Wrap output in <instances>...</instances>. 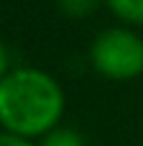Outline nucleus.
<instances>
[{
	"label": "nucleus",
	"mask_w": 143,
	"mask_h": 146,
	"mask_svg": "<svg viewBox=\"0 0 143 146\" xmlns=\"http://www.w3.org/2000/svg\"><path fill=\"white\" fill-rule=\"evenodd\" d=\"M90 67L113 82H130L143 74V36L130 26L102 28L87 51Z\"/></svg>",
	"instance_id": "obj_2"
},
{
	"label": "nucleus",
	"mask_w": 143,
	"mask_h": 146,
	"mask_svg": "<svg viewBox=\"0 0 143 146\" xmlns=\"http://www.w3.org/2000/svg\"><path fill=\"white\" fill-rule=\"evenodd\" d=\"M100 5H105L102 0H56L59 13H64L67 18H90L100 10Z\"/></svg>",
	"instance_id": "obj_5"
},
{
	"label": "nucleus",
	"mask_w": 143,
	"mask_h": 146,
	"mask_svg": "<svg viewBox=\"0 0 143 146\" xmlns=\"http://www.w3.org/2000/svg\"><path fill=\"white\" fill-rule=\"evenodd\" d=\"M67 95L61 82L38 67H15L0 80V126L23 139H43L61 126Z\"/></svg>",
	"instance_id": "obj_1"
},
{
	"label": "nucleus",
	"mask_w": 143,
	"mask_h": 146,
	"mask_svg": "<svg viewBox=\"0 0 143 146\" xmlns=\"http://www.w3.org/2000/svg\"><path fill=\"white\" fill-rule=\"evenodd\" d=\"M102 3L120 21V26H130V28L143 26V0H102Z\"/></svg>",
	"instance_id": "obj_3"
},
{
	"label": "nucleus",
	"mask_w": 143,
	"mask_h": 146,
	"mask_svg": "<svg viewBox=\"0 0 143 146\" xmlns=\"http://www.w3.org/2000/svg\"><path fill=\"white\" fill-rule=\"evenodd\" d=\"M8 72H10V51H8L5 41L0 38V80H3Z\"/></svg>",
	"instance_id": "obj_7"
},
{
	"label": "nucleus",
	"mask_w": 143,
	"mask_h": 146,
	"mask_svg": "<svg viewBox=\"0 0 143 146\" xmlns=\"http://www.w3.org/2000/svg\"><path fill=\"white\" fill-rule=\"evenodd\" d=\"M38 146H87V139L77 128L61 123L54 131H49L43 139H38Z\"/></svg>",
	"instance_id": "obj_4"
},
{
	"label": "nucleus",
	"mask_w": 143,
	"mask_h": 146,
	"mask_svg": "<svg viewBox=\"0 0 143 146\" xmlns=\"http://www.w3.org/2000/svg\"><path fill=\"white\" fill-rule=\"evenodd\" d=\"M0 146H38V141H31V139H23V136L0 131Z\"/></svg>",
	"instance_id": "obj_6"
}]
</instances>
